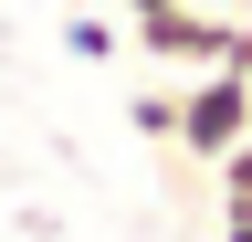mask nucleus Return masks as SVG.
Returning a JSON list of instances; mask_svg holds the SVG:
<instances>
[{
	"label": "nucleus",
	"mask_w": 252,
	"mask_h": 242,
	"mask_svg": "<svg viewBox=\"0 0 252 242\" xmlns=\"http://www.w3.org/2000/svg\"><path fill=\"white\" fill-rule=\"evenodd\" d=\"M116 42H126V32H116V21H94V11H84V21H63V53H74V64H105Z\"/></svg>",
	"instance_id": "obj_4"
},
{
	"label": "nucleus",
	"mask_w": 252,
	"mask_h": 242,
	"mask_svg": "<svg viewBox=\"0 0 252 242\" xmlns=\"http://www.w3.org/2000/svg\"><path fill=\"white\" fill-rule=\"evenodd\" d=\"M242 137H252V74H242V64L189 74V84H179V137H168V147L210 169L220 147H242Z\"/></svg>",
	"instance_id": "obj_1"
},
{
	"label": "nucleus",
	"mask_w": 252,
	"mask_h": 242,
	"mask_svg": "<svg viewBox=\"0 0 252 242\" xmlns=\"http://www.w3.org/2000/svg\"><path fill=\"white\" fill-rule=\"evenodd\" d=\"M210 11H252V0H210Z\"/></svg>",
	"instance_id": "obj_7"
},
{
	"label": "nucleus",
	"mask_w": 252,
	"mask_h": 242,
	"mask_svg": "<svg viewBox=\"0 0 252 242\" xmlns=\"http://www.w3.org/2000/svg\"><path fill=\"white\" fill-rule=\"evenodd\" d=\"M210 179H220V221H252V137H242V147H220Z\"/></svg>",
	"instance_id": "obj_3"
},
{
	"label": "nucleus",
	"mask_w": 252,
	"mask_h": 242,
	"mask_svg": "<svg viewBox=\"0 0 252 242\" xmlns=\"http://www.w3.org/2000/svg\"><path fill=\"white\" fill-rule=\"evenodd\" d=\"M220 242H252V221H220Z\"/></svg>",
	"instance_id": "obj_5"
},
{
	"label": "nucleus",
	"mask_w": 252,
	"mask_h": 242,
	"mask_svg": "<svg viewBox=\"0 0 252 242\" xmlns=\"http://www.w3.org/2000/svg\"><path fill=\"white\" fill-rule=\"evenodd\" d=\"M126 127L168 147V137H179V84H137V95H126Z\"/></svg>",
	"instance_id": "obj_2"
},
{
	"label": "nucleus",
	"mask_w": 252,
	"mask_h": 242,
	"mask_svg": "<svg viewBox=\"0 0 252 242\" xmlns=\"http://www.w3.org/2000/svg\"><path fill=\"white\" fill-rule=\"evenodd\" d=\"M126 11H168V0H126Z\"/></svg>",
	"instance_id": "obj_6"
}]
</instances>
